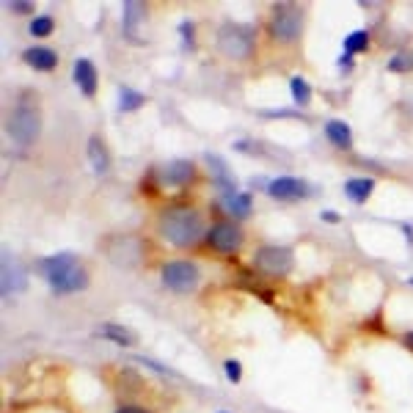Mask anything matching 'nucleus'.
Wrapping results in <instances>:
<instances>
[{"instance_id":"nucleus-34","label":"nucleus","mask_w":413,"mask_h":413,"mask_svg":"<svg viewBox=\"0 0 413 413\" xmlns=\"http://www.w3.org/2000/svg\"><path fill=\"white\" fill-rule=\"evenodd\" d=\"M403 231L408 234V240H411V242H413V229H411V226H408V224H403Z\"/></svg>"},{"instance_id":"nucleus-10","label":"nucleus","mask_w":413,"mask_h":413,"mask_svg":"<svg viewBox=\"0 0 413 413\" xmlns=\"http://www.w3.org/2000/svg\"><path fill=\"white\" fill-rule=\"evenodd\" d=\"M309 193H312L309 182L298 177H275L268 182V196H273L275 201H298L306 198Z\"/></svg>"},{"instance_id":"nucleus-22","label":"nucleus","mask_w":413,"mask_h":413,"mask_svg":"<svg viewBox=\"0 0 413 413\" xmlns=\"http://www.w3.org/2000/svg\"><path fill=\"white\" fill-rule=\"evenodd\" d=\"M143 102H146V96L138 94L136 89H130V86H122V89H119V110H122V113H133Z\"/></svg>"},{"instance_id":"nucleus-9","label":"nucleus","mask_w":413,"mask_h":413,"mask_svg":"<svg viewBox=\"0 0 413 413\" xmlns=\"http://www.w3.org/2000/svg\"><path fill=\"white\" fill-rule=\"evenodd\" d=\"M207 245L218 254H234L242 245V229L231 221H218L207 231Z\"/></svg>"},{"instance_id":"nucleus-6","label":"nucleus","mask_w":413,"mask_h":413,"mask_svg":"<svg viewBox=\"0 0 413 413\" xmlns=\"http://www.w3.org/2000/svg\"><path fill=\"white\" fill-rule=\"evenodd\" d=\"M105 256L116 268H138L143 259V242L136 234H110L105 237Z\"/></svg>"},{"instance_id":"nucleus-18","label":"nucleus","mask_w":413,"mask_h":413,"mask_svg":"<svg viewBox=\"0 0 413 413\" xmlns=\"http://www.w3.org/2000/svg\"><path fill=\"white\" fill-rule=\"evenodd\" d=\"M325 136L328 140L336 146V149H350L353 146V130H350V124L347 122H342V119H331L328 124H325Z\"/></svg>"},{"instance_id":"nucleus-31","label":"nucleus","mask_w":413,"mask_h":413,"mask_svg":"<svg viewBox=\"0 0 413 413\" xmlns=\"http://www.w3.org/2000/svg\"><path fill=\"white\" fill-rule=\"evenodd\" d=\"M320 218L322 221H328V224H339V215H336V212H331V210H325Z\"/></svg>"},{"instance_id":"nucleus-16","label":"nucleus","mask_w":413,"mask_h":413,"mask_svg":"<svg viewBox=\"0 0 413 413\" xmlns=\"http://www.w3.org/2000/svg\"><path fill=\"white\" fill-rule=\"evenodd\" d=\"M99 336L108 339V342H113V345H119V347H136V342H138L136 333H133L130 328L119 325V322H105V325H99Z\"/></svg>"},{"instance_id":"nucleus-5","label":"nucleus","mask_w":413,"mask_h":413,"mask_svg":"<svg viewBox=\"0 0 413 413\" xmlns=\"http://www.w3.org/2000/svg\"><path fill=\"white\" fill-rule=\"evenodd\" d=\"M268 31H270V36H273L275 42L292 45L303 34V11L295 3H275L273 8H270Z\"/></svg>"},{"instance_id":"nucleus-7","label":"nucleus","mask_w":413,"mask_h":413,"mask_svg":"<svg viewBox=\"0 0 413 413\" xmlns=\"http://www.w3.org/2000/svg\"><path fill=\"white\" fill-rule=\"evenodd\" d=\"M254 265H256L259 273L284 278L292 270V265H295V254L287 245H262L256 251V256H254Z\"/></svg>"},{"instance_id":"nucleus-33","label":"nucleus","mask_w":413,"mask_h":413,"mask_svg":"<svg viewBox=\"0 0 413 413\" xmlns=\"http://www.w3.org/2000/svg\"><path fill=\"white\" fill-rule=\"evenodd\" d=\"M403 345L413 353V331H405V333H403Z\"/></svg>"},{"instance_id":"nucleus-19","label":"nucleus","mask_w":413,"mask_h":413,"mask_svg":"<svg viewBox=\"0 0 413 413\" xmlns=\"http://www.w3.org/2000/svg\"><path fill=\"white\" fill-rule=\"evenodd\" d=\"M224 207H226V212H229L231 218L242 221V218L251 215L254 196H251V193H229V196H224Z\"/></svg>"},{"instance_id":"nucleus-30","label":"nucleus","mask_w":413,"mask_h":413,"mask_svg":"<svg viewBox=\"0 0 413 413\" xmlns=\"http://www.w3.org/2000/svg\"><path fill=\"white\" fill-rule=\"evenodd\" d=\"M339 66H342L345 72H350V69H353V55H347V52H342V55H339Z\"/></svg>"},{"instance_id":"nucleus-26","label":"nucleus","mask_w":413,"mask_h":413,"mask_svg":"<svg viewBox=\"0 0 413 413\" xmlns=\"http://www.w3.org/2000/svg\"><path fill=\"white\" fill-rule=\"evenodd\" d=\"M224 372H226V380H229V383H240V380H242V367H240V361H234V358H226V361H224Z\"/></svg>"},{"instance_id":"nucleus-29","label":"nucleus","mask_w":413,"mask_h":413,"mask_svg":"<svg viewBox=\"0 0 413 413\" xmlns=\"http://www.w3.org/2000/svg\"><path fill=\"white\" fill-rule=\"evenodd\" d=\"M180 34L187 39V47H193V22H182L180 25Z\"/></svg>"},{"instance_id":"nucleus-24","label":"nucleus","mask_w":413,"mask_h":413,"mask_svg":"<svg viewBox=\"0 0 413 413\" xmlns=\"http://www.w3.org/2000/svg\"><path fill=\"white\" fill-rule=\"evenodd\" d=\"M28 31H31V36L45 39V36H50V34L55 31V20H52L50 14H39V17H34V20H31Z\"/></svg>"},{"instance_id":"nucleus-23","label":"nucleus","mask_w":413,"mask_h":413,"mask_svg":"<svg viewBox=\"0 0 413 413\" xmlns=\"http://www.w3.org/2000/svg\"><path fill=\"white\" fill-rule=\"evenodd\" d=\"M345 52L347 55H356V52H367L369 50V31H353L345 36Z\"/></svg>"},{"instance_id":"nucleus-36","label":"nucleus","mask_w":413,"mask_h":413,"mask_svg":"<svg viewBox=\"0 0 413 413\" xmlns=\"http://www.w3.org/2000/svg\"><path fill=\"white\" fill-rule=\"evenodd\" d=\"M221 413H226V411H221Z\"/></svg>"},{"instance_id":"nucleus-4","label":"nucleus","mask_w":413,"mask_h":413,"mask_svg":"<svg viewBox=\"0 0 413 413\" xmlns=\"http://www.w3.org/2000/svg\"><path fill=\"white\" fill-rule=\"evenodd\" d=\"M215 45L221 50V55H226L231 61H248V58L254 55V47H256V34H254L248 25L224 22V25L218 28Z\"/></svg>"},{"instance_id":"nucleus-17","label":"nucleus","mask_w":413,"mask_h":413,"mask_svg":"<svg viewBox=\"0 0 413 413\" xmlns=\"http://www.w3.org/2000/svg\"><path fill=\"white\" fill-rule=\"evenodd\" d=\"M89 163H92V168H94V174H96V177L108 174V168H110L108 146H105V140H102L99 136L89 138Z\"/></svg>"},{"instance_id":"nucleus-13","label":"nucleus","mask_w":413,"mask_h":413,"mask_svg":"<svg viewBox=\"0 0 413 413\" xmlns=\"http://www.w3.org/2000/svg\"><path fill=\"white\" fill-rule=\"evenodd\" d=\"M204 163H207L210 177H212V182H215L218 190H224L226 196H229V193H237V190H234V174H231V168L226 166V160H224L221 154H207Z\"/></svg>"},{"instance_id":"nucleus-35","label":"nucleus","mask_w":413,"mask_h":413,"mask_svg":"<svg viewBox=\"0 0 413 413\" xmlns=\"http://www.w3.org/2000/svg\"><path fill=\"white\" fill-rule=\"evenodd\" d=\"M411 284H413V278H411Z\"/></svg>"},{"instance_id":"nucleus-28","label":"nucleus","mask_w":413,"mask_h":413,"mask_svg":"<svg viewBox=\"0 0 413 413\" xmlns=\"http://www.w3.org/2000/svg\"><path fill=\"white\" fill-rule=\"evenodd\" d=\"M8 8H11V11H17V14H28V11H34V6H31L28 0H11V3H8Z\"/></svg>"},{"instance_id":"nucleus-2","label":"nucleus","mask_w":413,"mask_h":413,"mask_svg":"<svg viewBox=\"0 0 413 413\" xmlns=\"http://www.w3.org/2000/svg\"><path fill=\"white\" fill-rule=\"evenodd\" d=\"M39 273L45 275L47 287L55 295L83 292L89 287V273L75 254H52L39 262Z\"/></svg>"},{"instance_id":"nucleus-21","label":"nucleus","mask_w":413,"mask_h":413,"mask_svg":"<svg viewBox=\"0 0 413 413\" xmlns=\"http://www.w3.org/2000/svg\"><path fill=\"white\" fill-rule=\"evenodd\" d=\"M143 20H146V6L138 0H127L124 3V34L130 39H136V28L143 25Z\"/></svg>"},{"instance_id":"nucleus-20","label":"nucleus","mask_w":413,"mask_h":413,"mask_svg":"<svg viewBox=\"0 0 413 413\" xmlns=\"http://www.w3.org/2000/svg\"><path fill=\"white\" fill-rule=\"evenodd\" d=\"M375 190V180L372 177H353L345 182V196L353 201V204H364Z\"/></svg>"},{"instance_id":"nucleus-12","label":"nucleus","mask_w":413,"mask_h":413,"mask_svg":"<svg viewBox=\"0 0 413 413\" xmlns=\"http://www.w3.org/2000/svg\"><path fill=\"white\" fill-rule=\"evenodd\" d=\"M196 180V166L190 160H171L160 168V180L157 182L166 187H184Z\"/></svg>"},{"instance_id":"nucleus-3","label":"nucleus","mask_w":413,"mask_h":413,"mask_svg":"<svg viewBox=\"0 0 413 413\" xmlns=\"http://www.w3.org/2000/svg\"><path fill=\"white\" fill-rule=\"evenodd\" d=\"M42 130V116H39V108L28 99H20L11 113H8V122H6V133L11 136L14 143L20 146H31Z\"/></svg>"},{"instance_id":"nucleus-25","label":"nucleus","mask_w":413,"mask_h":413,"mask_svg":"<svg viewBox=\"0 0 413 413\" xmlns=\"http://www.w3.org/2000/svg\"><path fill=\"white\" fill-rule=\"evenodd\" d=\"M289 92H292V99H295L300 108H306V105L312 102V86H309L303 78H292V80H289Z\"/></svg>"},{"instance_id":"nucleus-14","label":"nucleus","mask_w":413,"mask_h":413,"mask_svg":"<svg viewBox=\"0 0 413 413\" xmlns=\"http://www.w3.org/2000/svg\"><path fill=\"white\" fill-rule=\"evenodd\" d=\"M22 61H25L28 66H34L36 72H52V69L58 66L55 50H50V47H45V45L28 47V50L22 52Z\"/></svg>"},{"instance_id":"nucleus-1","label":"nucleus","mask_w":413,"mask_h":413,"mask_svg":"<svg viewBox=\"0 0 413 413\" xmlns=\"http://www.w3.org/2000/svg\"><path fill=\"white\" fill-rule=\"evenodd\" d=\"M157 229L163 234V240L171 242L174 248H193L201 240H207V231H210L204 215L190 204H171L160 210Z\"/></svg>"},{"instance_id":"nucleus-27","label":"nucleus","mask_w":413,"mask_h":413,"mask_svg":"<svg viewBox=\"0 0 413 413\" xmlns=\"http://www.w3.org/2000/svg\"><path fill=\"white\" fill-rule=\"evenodd\" d=\"M411 66H413V58L405 55V52H400V55H394V58L389 61V69H391V72H405V69H411Z\"/></svg>"},{"instance_id":"nucleus-15","label":"nucleus","mask_w":413,"mask_h":413,"mask_svg":"<svg viewBox=\"0 0 413 413\" xmlns=\"http://www.w3.org/2000/svg\"><path fill=\"white\" fill-rule=\"evenodd\" d=\"M72 78L78 83V89L83 92V96H94L96 94V69L89 58H78L72 66Z\"/></svg>"},{"instance_id":"nucleus-11","label":"nucleus","mask_w":413,"mask_h":413,"mask_svg":"<svg viewBox=\"0 0 413 413\" xmlns=\"http://www.w3.org/2000/svg\"><path fill=\"white\" fill-rule=\"evenodd\" d=\"M3 270H0V284H3V298H8V295H17V292H22L25 289V270L20 268V262H17V256L14 254H8V248H3Z\"/></svg>"},{"instance_id":"nucleus-8","label":"nucleus","mask_w":413,"mask_h":413,"mask_svg":"<svg viewBox=\"0 0 413 413\" xmlns=\"http://www.w3.org/2000/svg\"><path fill=\"white\" fill-rule=\"evenodd\" d=\"M160 278H163V287H166V289H171V292H177V295H184V292L196 289L201 273H198V268H196L193 262H187V259H174V262H166V265H163Z\"/></svg>"},{"instance_id":"nucleus-32","label":"nucleus","mask_w":413,"mask_h":413,"mask_svg":"<svg viewBox=\"0 0 413 413\" xmlns=\"http://www.w3.org/2000/svg\"><path fill=\"white\" fill-rule=\"evenodd\" d=\"M116 413H149V411H143V408H138V405H122Z\"/></svg>"}]
</instances>
